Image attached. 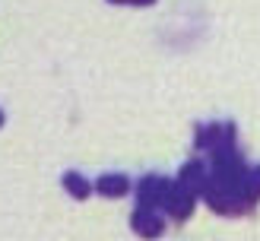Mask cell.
<instances>
[{"label":"cell","mask_w":260,"mask_h":241,"mask_svg":"<svg viewBox=\"0 0 260 241\" xmlns=\"http://www.w3.org/2000/svg\"><path fill=\"white\" fill-rule=\"evenodd\" d=\"M235 136H238V130H235L232 121L197 124V130H193V149H197V152H210L219 143H235Z\"/></svg>","instance_id":"obj_1"},{"label":"cell","mask_w":260,"mask_h":241,"mask_svg":"<svg viewBox=\"0 0 260 241\" xmlns=\"http://www.w3.org/2000/svg\"><path fill=\"white\" fill-rule=\"evenodd\" d=\"M197 200H200L197 194H190L187 187L172 181V187H168V194H165V203H162V213L172 222H187L193 216V210H197Z\"/></svg>","instance_id":"obj_2"},{"label":"cell","mask_w":260,"mask_h":241,"mask_svg":"<svg viewBox=\"0 0 260 241\" xmlns=\"http://www.w3.org/2000/svg\"><path fill=\"white\" fill-rule=\"evenodd\" d=\"M168 187H172V181H168V178H162V175H143V178H140V184L134 187L137 206H146V210H162Z\"/></svg>","instance_id":"obj_3"},{"label":"cell","mask_w":260,"mask_h":241,"mask_svg":"<svg viewBox=\"0 0 260 241\" xmlns=\"http://www.w3.org/2000/svg\"><path fill=\"white\" fill-rule=\"evenodd\" d=\"M130 228H134L140 238H159L165 232V216H162V210L134 206V213H130Z\"/></svg>","instance_id":"obj_4"},{"label":"cell","mask_w":260,"mask_h":241,"mask_svg":"<svg viewBox=\"0 0 260 241\" xmlns=\"http://www.w3.org/2000/svg\"><path fill=\"white\" fill-rule=\"evenodd\" d=\"M206 175H210V168H206L203 159H187L184 165H181V171H178L175 181H178L181 187H187L190 194L200 197V190H203V184H206Z\"/></svg>","instance_id":"obj_5"},{"label":"cell","mask_w":260,"mask_h":241,"mask_svg":"<svg viewBox=\"0 0 260 241\" xmlns=\"http://www.w3.org/2000/svg\"><path fill=\"white\" fill-rule=\"evenodd\" d=\"M92 187H95V194L108 197V200H121V197H127L130 190H134V181H130L124 171H108V175H102Z\"/></svg>","instance_id":"obj_6"},{"label":"cell","mask_w":260,"mask_h":241,"mask_svg":"<svg viewBox=\"0 0 260 241\" xmlns=\"http://www.w3.org/2000/svg\"><path fill=\"white\" fill-rule=\"evenodd\" d=\"M60 184H63V190H67V197L70 200H89L92 197V184H89V178H83L80 171H63V178H60Z\"/></svg>","instance_id":"obj_7"},{"label":"cell","mask_w":260,"mask_h":241,"mask_svg":"<svg viewBox=\"0 0 260 241\" xmlns=\"http://www.w3.org/2000/svg\"><path fill=\"white\" fill-rule=\"evenodd\" d=\"M248 184L254 187V194L260 197V165H251V168H248Z\"/></svg>","instance_id":"obj_8"},{"label":"cell","mask_w":260,"mask_h":241,"mask_svg":"<svg viewBox=\"0 0 260 241\" xmlns=\"http://www.w3.org/2000/svg\"><path fill=\"white\" fill-rule=\"evenodd\" d=\"M111 7H152L155 0H108Z\"/></svg>","instance_id":"obj_9"},{"label":"cell","mask_w":260,"mask_h":241,"mask_svg":"<svg viewBox=\"0 0 260 241\" xmlns=\"http://www.w3.org/2000/svg\"><path fill=\"white\" fill-rule=\"evenodd\" d=\"M7 124V114H4V108H0V127H4Z\"/></svg>","instance_id":"obj_10"}]
</instances>
